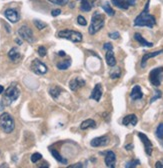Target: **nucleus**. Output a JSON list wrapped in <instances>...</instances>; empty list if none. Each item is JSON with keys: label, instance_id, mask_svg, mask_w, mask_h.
I'll use <instances>...</instances> for the list:
<instances>
[{"label": "nucleus", "instance_id": "nucleus-18", "mask_svg": "<svg viewBox=\"0 0 163 168\" xmlns=\"http://www.w3.org/2000/svg\"><path fill=\"white\" fill-rule=\"evenodd\" d=\"M105 59H106V63L110 67H114L116 65V59H115L114 53H113V50H106Z\"/></svg>", "mask_w": 163, "mask_h": 168}, {"label": "nucleus", "instance_id": "nucleus-40", "mask_svg": "<svg viewBox=\"0 0 163 168\" xmlns=\"http://www.w3.org/2000/svg\"><path fill=\"white\" fill-rule=\"evenodd\" d=\"M83 165H82L81 163H76V164H74V165H69V168H81Z\"/></svg>", "mask_w": 163, "mask_h": 168}, {"label": "nucleus", "instance_id": "nucleus-7", "mask_svg": "<svg viewBox=\"0 0 163 168\" xmlns=\"http://www.w3.org/2000/svg\"><path fill=\"white\" fill-rule=\"evenodd\" d=\"M31 70L35 74L43 75V74L47 73L48 68H47V66L44 64L43 62H41L39 59H34L31 63Z\"/></svg>", "mask_w": 163, "mask_h": 168}, {"label": "nucleus", "instance_id": "nucleus-39", "mask_svg": "<svg viewBox=\"0 0 163 168\" xmlns=\"http://www.w3.org/2000/svg\"><path fill=\"white\" fill-rule=\"evenodd\" d=\"M103 48L105 49V50H113V46L111 43H105L103 46Z\"/></svg>", "mask_w": 163, "mask_h": 168}, {"label": "nucleus", "instance_id": "nucleus-2", "mask_svg": "<svg viewBox=\"0 0 163 168\" xmlns=\"http://www.w3.org/2000/svg\"><path fill=\"white\" fill-rule=\"evenodd\" d=\"M104 23H105V17H104V15L101 14V13L95 12L93 14L92 18H91V24L89 26V29H88L89 34L93 35L95 33H97L99 30L103 28Z\"/></svg>", "mask_w": 163, "mask_h": 168}, {"label": "nucleus", "instance_id": "nucleus-22", "mask_svg": "<svg viewBox=\"0 0 163 168\" xmlns=\"http://www.w3.org/2000/svg\"><path fill=\"white\" fill-rule=\"evenodd\" d=\"M111 2L114 4V6L120 8V9H128L129 4L127 3L126 0H111Z\"/></svg>", "mask_w": 163, "mask_h": 168}, {"label": "nucleus", "instance_id": "nucleus-9", "mask_svg": "<svg viewBox=\"0 0 163 168\" xmlns=\"http://www.w3.org/2000/svg\"><path fill=\"white\" fill-rule=\"evenodd\" d=\"M138 137H139L140 140H141V142L144 144V149H145L146 154H147L148 156H150L151 154H152V150H153L152 143H151V141L149 140L148 137L146 136L145 134L141 133V132H139V133H138Z\"/></svg>", "mask_w": 163, "mask_h": 168}, {"label": "nucleus", "instance_id": "nucleus-43", "mask_svg": "<svg viewBox=\"0 0 163 168\" xmlns=\"http://www.w3.org/2000/svg\"><path fill=\"white\" fill-rule=\"evenodd\" d=\"M132 148H133V144H128V145H126V146H125L126 150H131Z\"/></svg>", "mask_w": 163, "mask_h": 168}, {"label": "nucleus", "instance_id": "nucleus-6", "mask_svg": "<svg viewBox=\"0 0 163 168\" xmlns=\"http://www.w3.org/2000/svg\"><path fill=\"white\" fill-rule=\"evenodd\" d=\"M163 72V68L158 67L151 70L149 73V81L153 86H159L161 84V75Z\"/></svg>", "mask_w": 163, "mask_h": 168}, {"label": "nucleus", "instance_id": "nucleus-47", "mask_svg": "<svg viewBox=\"0 0 163 168\" xmlns=\"http://www.w3.org/2000/svg\"><path fill=\"white\" fill-rule=\"evenodd\" d=\"M16 42H17V43L19 44V45H21V44H22V41H20L19 39H16Z\"/></svg>", "mask_w": 163, "mask_h": 168}, {"label": "nucleus", "instance_id": "nucleus-38", "mask_svg": "<svg viewBox=\"0 0 163 168\" xmlns=\"http://www.w3.org/2000/svg\"><path fill=\"white\" fill-rule=\"evenodd\" d=\"M60 14H61V10H60V9H54V10L51 11V15L54 16V17H55V16L60 15Z\"/></svg>", "mask_w": 163, "mask_h": 168}, {"label": "nucleus", "instance_id": "nucleus-11", "mask_svg": "<svg viewBox=\"0 0 163 168\" xmlns=\"http://www.w3.org/2000/svg\"><path fill=\"white\" fill-rule=\"evenodd\" d=\"M85 85V80L81 78V77H75L69 83V87L72 91H75V90H78L79 88L83 87Z\"/></svg>", "mask_w": 163, "mask_h": 168}, {"label": "nucleus", "instance_id": "nucleus-5", "mask_svg": "<svg viewBox=\"0 0 163 168\" xmlns=\"http://www.w3.org/2000/svg\"><path fill=\"white\" fill-rule=\"evenodd\" d=\"M57 36L59 38H64V39L70 40L71 42L74 43H78L82 41V34L78 31H74V30H69V29H65V30H61V31L58 32Z\"/></svg>", "mask_w": 163, "mask_h": 168}, {"label": "nucleus", "instance_id": "nucleus-21", "mask_svg": "<svg viewBox=\"0 0 163 168\" xmlns=\"http://www.w3.org/2000/svg\"><path fill=\"white\" fill-rule=\"evenodd\" d=\"M94 127H96V123L93 119H86L80 125V128L82 130H86L88 128H94Z\"/></svg>", "mask_w": 163, "mask_h": 168}, {"label": "nucleus", "instance_id": "nucleus-37", "mask_svg": "<svg viewBox=\"0 0 163 168\" xmlns=\"http://www.w3.org/2000/svg\"><path fill=\"white\" fill-rule=\"evenodd\" d=\"M108 36L111 38V39H118L119 38V33L118 32H113V33H109Z\"/></svg>", "mask_w": 163, "mask_h": 168}, {"label": "nucleus", "instance_id": "nucleus-36", "mask_svg": "<svg viewBox=\"0 0 163 168\" xmlns=\"http://www.w3.org/2000/svg\"><path fill=\"white\" fill-rule=\"evenodd\" d=\"M51 3L56 4V5H64L65 3H67L68 0H48Z\"/></svg>", "mask_w": 163, "mask_h": 168}, {"label": "nucleus", "instance_id": "nucleus-12", "mask_svg": "<svg viewBox=\"0 0 163 168\" xmlns=\"http://www.w3.org/2000/svg\"><path fill=\"white\" fill-rule=\"evenodd\" d=\"M109 142L108 137L106 135L100 136V137H96V138L92 139L90 142V145L93 147H99V146H105L107 143Z\"/></svg>", "mask_w": 163, "mask_h": 168}, {"label": "nucleus", "instance_id": "nucleus-13", "mask_svg": "<svg viewBox=\"0 0 163 168\" xmlns=\"http://www.w3.org/2000/svg\"><path fill=\"white\" fill-rule=\"evenodd\" d=\"M104 161H105V164L107 167H111L113 168L115 166V162H116V155L115 153L113 152V151H107L105 153V159H104Z\"/></svg>", "mask_w": 163, "mask_h": 168}, {"label": "nucleus", "instance_id": "nucleus-32", "mask_svg": "<svg viewBox=\"0 0 163 168\" xmlns=\"http://www.w3.org/2000/svg\"><path fill=\"white\" fill-rule=\"evenodd\" d=\"M77 23H78L79 25H81V26H85L87 24V21H86V19L83 17V16L79 15L78 17H77Z\"/></svg>", "mask_w": 163, "mask_h": 168}, {"label": "nucleus", "instance_id": "nucleus-35", "mask_svg": "<svg viewBox=\"0 0 163 168\" xmlns=\"http://www.w3.org/2000/svg\"><path fill=\"white\" fill-rule=\"evenodd\" d=\"M162 96V93H161V91H160V90H156L155 91V95L153 96L152 98H151V100H150V103H153L154 101L156 100V99H158V98H160Z\"/></svg>", "mask_w": 163, "mask_h": 168}, {"label": "nucleus", "instance_id": "nucleus-28", "mask_svg": "<svg viewBox=\"0 0 163 168\" xmlns=\"http://www.w3.org/2000/svg\"><path fill=\"white\" fill-rule=\"evenodd\" d=\"M102 8H103V10L105 11V12H106L109 16H113V15L115 14V11L109 6L108 3H105V4H104L103 6H102Z\"/></svg>", "mask_w": 163, "mask_h": 168}, {"label": "nucleus", "instance_id": "nucleus-1", "mask_svg": "<svg viewBox=\"0 0 163 168\" xmlns=\"http://www.w3.org/2000/svg\"><path fill=\"white\" fill-rule=\"evenodd\" d=\"M149 2H150V0H147V3L145 5L144 10H143L142 12L135 18V20H134L135 26H147L149 28H152V27L156 24L155 17L148 13Z\"/></svg>", "mask_w": 163, "mask_h": 168}, {"label": "nucleus", "instance_id": "nucleus-30", "mask_svg": "<svg viewBox=\"0 0 163 168\" xmlns=\"http://www.w3.org/2000/svg\"><path fill=\"white\" fill-rule=\"evenodd\" d=\"M34 25L36 26L39 30H42L47 26L46 25V23H44V22L41 21V20H34Z\"/></svg>", "mask_w": 163, "mask_h": 168}, {"label": "nucleus", "instance_id": "nucleus-44", "mask_svg": "<svg viewBox=\"0 0 163 168\" xmlns=\"http://www.w3.org/2000/svg\"><path fill=\"white\" fill-rule=\"evenodd\" d=\"M58 55H59V56H65V55H66V53H65V52L64 51H59V52H58Z\"/></svg>", "mask_w": 163, "mask_h": 168}, {"label": "nucleus", "instance_id": "nucleus-16", "mask_svg": "<svg viewBox=\"0 0 163 168\" xmlns=\"http://www.w3.org/2000/svg\"><path fill=\"white\" fill-rule=\"evenodd\" d=\"M130 97L132 100H138V99H141L143 97L141 87H140L139 85H135V86L132 88L130 92Z\"/></svg>", "mask_w": 163, "mask_h": 168}, {"label": "nucleus", "instance_id": "nucleus-19", "mask_svg": "<svg viewBox=\"0 0 163 168\" xmlns=\"http://www.w3.org/2000/svg\"><path fill=\"white\" fill-rule=\"evenodd\" d=\"M8 57L10 58V60H12V61L14 62H17L19 59H20L21 57V54L20 52L18 51V49L16 47H13L10 49V51L8 52Z\"/></svg>", "mask_w": 163, "mask_h": 168}, {"label": "nucleus", "instance_id": "nucleus-49", "mask_svg": "<svg viewBox=\"0 0 163 168\" xmlns=\"http://www.w3.org/2000/svg\"><path fill=\"white\" fill-rule=\"evenodd\" d=\"M161 162H162V164H163V159H162V160H161Z\"/></svg>", "mask_w": 163, "mask_h": 168}, {"label": "nucleus", "instance_id": "nucleus-31", "mask_svg": "<svg viewBox=\"0 0 163 168\" xmlns=\"http://www.w3.org/2000/svg\"><path fill=\"white\" fill-rule=\"evenodd\" d=\"M41 158H42V155H41L40 153H34V154H32V156H31V162L36 163V162L39 161Z\"/></svg>", "mask_w": 163, "mask_h": 168}, {"label": "nucleus", "instance_id": "nucleus-33", "mask_svg": "<svg viewBox=\"0 0 163 168\" xmlns=\"http://www.w3.org/2000/svg\"><path fill=\"white\" fill-rule=\"evenodd\" d=\"M38 54H39V56L44 57L47 54V50H46V48L44 47V46H40V47L38 48Z\"/></svg>", "mask_w": 163, "mask_h": 168}, {"label": "nucleus", "instance_id": "nucleus-4", "mask_svg": "<svg viewBox=\"0 0 163 168\" xmlns=\"http://www.w3.org/2000/svg\"><path fill=\"white\" fill-rule=\"evenodd\" d=\"M19 95H20V91L15 85L9 86L5 90L3 98H2V103L4 106H9L19 97Z\"/></svg>", "mask_w": 163, "mask_h": 168}, {"label": "nucleus", "instance_id": "nucleus-41", "mask_svg": "<svg viewBox=\"0 0 163 168\" xmlns=\"http://www.w3.org/2000/svg\"><path fill=\"white\" fill-rule=\"evenodd\" d=\"M127 3L129 4V6H134L135 4H136V1L137 0H126Z\"/></svg>", "mask_w": 163, "mask_h": 168}, {"label": "nucleus", "instance_id": "nucleus-48", "mask_svg": "<svg viewBox=\"0 0 163 168\" xmlns=\"http://www.w3.org/2000/svg\"><path fill=\"white\" fill-rule=\"evenodd\" d=\"M78 1H83V0H78ZM89 1H93V0H89Z\"/></svg>", "mask_w": 163, "mask_h": 168}, {"label": "nucleus", "instance_id": "nucleus-8", "mask_svg": "<svg viewBox=\"0 0 163 168\" xmlns=\"http://www.w3.org/2000/svg\"><path fill=\"white\" fill-rule=\"evenodd\" d=\"M18 34L22 39L27 41L29 43H32L34 41V36H33V32L32 30L29 28L28 26L23 25L18 29Z\"/></svg>", "mask_w": 163, "mask_h": 168}, {"label": "nucleus", "instance_id": "nucleus-27", "mask_svg": "<svg viewBox=\"0 0 163 168\" xmlns=\"http://www.w3.org/2000/svg\"><path fill=\"white\" fill-rule=\"evenodd\" d=\"M120 74H121V71L119 68H113L111 70V72H110V77H111L112 79H116V78H119L120 77Z\"/></svg>", "mask_w": 163, "mask_h": 168}, {"label": "nucleus", "instance_id": "nucleus-20", "mask_svg": "<svg viewBox=\"0 0 163 168\" xmlns=\"http://www.w3.org/2000/svg\"><path fill=\"white\" fill-rule=\"evenodd\" d=\"M134 39L136 40L137 42H139L140 45L145 46V47H152V46H153L152 42H148L147 40H145L144 38L141 36V34H139V33H135V34H134Z\"/></svg>", "mask_w": 163, "mask_h": 168}, {"label": "nucleus", "instance_id": "nucleus-25", "mask_svg": "<svg viewBox=\"0 0 163 168\" xmlns=\"http://www.w3.org/2000/svg\"><path fill=\"white\" fill-rule=\"evenodd\" d=\"M50 152L52 154V156H53V157L56 159L58 162H60V163H63V164H67V160L63 158L62 156L59 154V152H58V151L54 150V149H50Z\"/></svg>", "mask_w": 163, "mask_h": 168}, {"label": "nucleus", "instance_id": "nucleus-42", "mask_svg": "<svg viewBox=\"0 0 163 168\" xmlns=\"http://www.w3.org/2000/svg\"><path fill=\"white\" fill-rule=\"evenodd\" d=\"M155 167L156 168H163V164L161 161H157L155 163Z\"/></svg>", "mask_w": 163, "mask_h": 168}, {"label": "nucleus", "instance_id": "nucleus-15", "mask_svg": "<svg viewBox=\"0 0 163 168\" xmlns=\"http://www.w3.org/2000/svg\"><path fill=\"white\" fill-rule=\"evenodd\" d=\"M137 122H138V119H137V116L135 114L126 115V116L122 119V124L124 126H128V125L135 126L137 124Z\"/></svg>", "mask_w": 163, "mask_h": 168}, {"label": "nucleus", "instance_id": "nucleus-17", "mask_svg": "<svg viewBox=\"0 0 163 168\" xmlns=\"http://www.w3.org/2000/svg\"><path fill=\"white\" fill-rule=\"evenodd\" d=\"M163 53V49L162 50H158V51H154V52H150V53H146L143 55L142 57V60H141V67L144 68L146 66V62H147V60H149L150 58H153V57L157 56V55Z\"/></svg>", "mask_w": 163, "mask_h": 168}, {"label": "nucleus", "instance_id": "nucleus-24", "mask_svg": "<svg viewBox=\"0 0 163 168\" xmlns=\"http://www.w3.org/2000/svg\"><path fill=\"white\" fill-rule=\"evenodd\" d=\"M92 2L93 1H89V0H83V1H81V4H80V9H81L82 11H85V12L90 11L91 8H92Z\"/></svg>", "mask_w": 163, "mask_h": 168}, {"label": "nucleus", "instance_id": "nucleus-26", "mask_svg": "<svg viewBox=\"0 0 163 168\" xmlns=\"http://www.w3.org/2000/svg\"><path fill=\"white\" fill-rule=\"evenodd\" d=\"M60 92H61V89H60L58 86H53L50 88V90H49V93H50V95L53 97L54 99H57L58 96L60 95Z\"/></svg>", "mask_w": 163, "mask_h": 168}, {"label": "nucleus", "instance_id": "nucleus-29", "mask_svg": "<svg viewBox=\"0 0 163 168\" xmlns=\"http://www.w3.org/2000/svg\"><path fill=\"white\" fill-rule=\"evenodd\" d=\"M156 136L158 137L159 139H163V123H160V124L157 126Z\"/></svg>", "mask_w": 163, "mask_h": 168}, {"label": "nucleus", "instance_id": "nucleus-46", "mask_svg": "<svg viewBox=\"0 0 163 168\" xmlns=\"http://www.w3.org/2000/svg\"><path fill=\"white\" fill-rule=\"evenodd\" d=\"M3 107H4L3 103H2V102H0V111H1V110L3 109Z\"/></svg>", "mask_w": 163, "mask_h": 168}, {"label": "nucleus", "instance_id": "nucleus-23", "mask_svg": "<svg viewBox=\"0 0 163 168\" xmlns=\"http://www.w3.org/2000/svg\"><path fill=\"white\" fill-rule=\"evenodd\" d=\"M70 65H71V60L65 59V60H62V61L57 63V68L60 70H66L70 67Z\"/></svg>", "mask_w": 163, "mask_h": 168}, {"label": "nucleus", "instance_id": "nucleus-14", "mask_svg": "<svg viewBox=\"0 0 163 168\" xmlns=\"http://www.w3.org/2000/svg\"><path fill=\"white\" fill-rule=\"evenodd\" d=\"M102 85L100 83L96 84L95 87L93 88L92 92H91V95H90V98L93 99V100H96V101H99L102 96Z\"/></svg>", "mask_w": 163, "mask_h": 168}, {"label": "nucleus", "instance_id": "nucleus-45", "mask_svg": "<svg viewBox=\"0 0 163 168\" xmlns=\"http://www.w3.org/2000/svg\"><path fill=\"white\" fill-rule=\"evenodd\" d=\"M2 92H4V87L2 86V85H0V94H1Z\"/></svg>", "mask_w": 163, "mask_h": 168}, {"label": "nucleus", "instance_id": "nucleus-3", "mask_svg": "<svg viewBox=\"0 0 163 168\" xmlns=\"http://www.w3.org/2000/svg\"><path fill=\"white\" fill-rule=\"evenodd\" d=\"M0 128H1L2 131L7 134L11 133V132H13V130H14L15 128L14 119L7 112L0 115Z\"/></svg>", "mask_w": 163, "mask_h": 168}, {"label": "nucleus", "instance_id": "nucleus-34", "mask_svg": "<svg viewBox=\"0 0 163 168\" xmlns=\"http://www.w3.org/2000/svg\"><path fill=\"white\" fill-rule=\"evenodd\" d=\"M140 162L139 160H132L130 162H128L126 165H125V167L126 168H131V167H135V166H137L138 164H139Z\"/></svg>", "mask_w": 163, "mask_h": 168}, {"label": "nucleus", "instance_id": "nucleus-10", "mask_svg": "<svg viewBox=\"0 0 163 168\" xmlns=\"http://www.w3.org/2000/svg\"><path fill=\"white\" fill-rule=\"evenodd\" d=\"M4 15L8 20H9L11 23H16L19 20V14L18 12L15 9H12V8H9V9H6L4 12Z\"/></svg>", "mask_w": 163, "mask_h": 168}]
</instances>
